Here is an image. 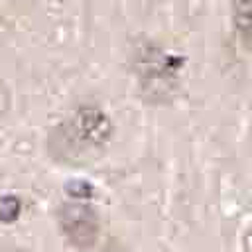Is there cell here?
I'll list each match as a JSON object with an SVG mask.
<instances>
[{"label":"cell","instance_id":"obj_2","mask_svg":"<svg viewBox=\"0 0 252 252\" xmlns=\"http://www.w3.org/2000/svg\"><path fill=\"white\" fill-rule=\"evenodd\" d=\"M138 89L148 102H169L179 89L181 59L159 47H144L136 55Z\"/></svg>","mask_w":252,"mask_h":252},{"label":"cell","instance_id":"obj_1","mask_svg":"<svg viewBox=\"0 0 252 252\" xmlns=\"http://www.w3.org/2000/svg\"><path fill=\"white\" fill-rule=\"evenodd\" d=\"M112 136V120L96 104H79L59 122L49 136V152L53 158L79 163L94 158Z\"/></svg>","mask_w":252,"mask_h":252},{"label":"cell","instance_id":"obj_3","mask_svg":"<svg viewBox=\"0 0 252 252\" xmlns=\"http://www.w3.org/2000/svg\"><path fill=\"white\" fill-rule=\"evenodd\" d=\"M57 222L65 238L77 248H89L98 238V215L81 199L63 203L57 209Z\"/></svg>","mask_w":252,"mask_h":252},{"label":"cell","instance_id":"obj_5","mask_svg":"<svg viewBox=\"0 0 252 252\" xmlns=\"http://www.w3.org/2000/svg\"><path fill=\"white\" fill-rule=\"evenodd\" d=\"M20 215V199L16 197H4L0 199V220L14 222Z\"/></svg>","mask_w":252,"mask_h":252},{"label":"cell","instance_id":"obj_4","mask_svg":"<svg viewBox=\"0 0 252 252\" xmlns=\"http://www.w3.org/2000/svg\"><path fill=\"white\" fill-rule=\"evenodd\" d=\"M232 22H234V28L240 33L244 45H248V37H250V0H234L232 2Z\"/></svg>","mask_w":252,"mask_h":252}]
</instances>
